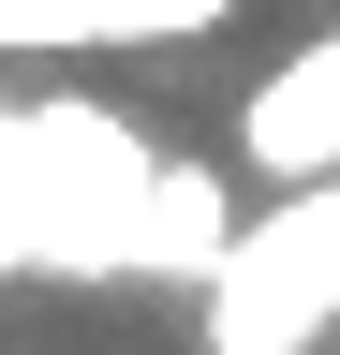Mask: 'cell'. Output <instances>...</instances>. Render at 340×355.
I'll list each match as a JSON object with an SVG mask.
<instances>
[{"label":"cell","instance_id":"obj_1","mask_svg":"<svg viewBox=\"0 0 340 355\" xmlns=\"http://www.w3.org/2000/svg\"><path fill=\"white\" fill-rule=\"evenodd\" d=\"M163 148L104 104H15V207H30V266L45 282H134V207H148Z\"/></svg>","mask_w":340,"mask_h":355},{"label":"cell","instance_id":"obj_2","mask_svg":"<svg viewBox=\"0 0 340 355\" xmlns=\"http://www.w3.org/2000/svg\"><path fill=\"white\" fill-rule=\"evenodd\" d=\"M193 326H207V355H325V326H340V163L237 222Z\"/></svg>","mask_w":340,"mask_h":355},{"label":"cell","instance_id":"obj_3","mask_svg":"<svg viewBox=\"0 0 340 355\" xmlns=\"http://www.w3.org/2000/svg\"><path fill=\"white\" fill-rule=\"evenodd\" d=\"M237 163L267 178V193H296V178L340 163V30H311L281 74H251V104H237Z\"/></svg>","mask_w":340,"mask_h":355},{"label":"cell","instance_id":"obj_4","mask_svg":"<svg viewBox=\"0 0 340 355\" xmlns=\"http://www.w3.org/2000/svg\"><path fill=\"white\" fill-rule=\"evenodd\" d=\"M237 0H0V60H104V44H193Z\"/></svg>","mask_w":340,"mask_h":355},{"label":"cell","instance_id":"obj_5","mask_svg":"<svg viewBox=\"0 0 340 355\" xmlns=\"http://www.w3.org/2000/svg\"><path fill=\"white\" fill-rule=\"evenodd\" d=\"M237 193H222V163H178L163 148V178H148V207H134V282H178V296H207V266L237 252Z\"/></svg>","mask_w":340,"mask_h":355},{"label":"cell","instance_id":"obj_6","mask_svg":"<svg viewBox=\"0 0 340 355\" xmlns=\"http://www.w3.org/2000/svg\"><path fill=\"white\" fill-rule=\"evenodd\" d=\"M30 266V207H15V104H0V282Z\"/></svg>","mask_w":340,"mask_h":355},{"label":"cell","instance_id":"obj_7","mask_svg":"<svg viewBox=\"0 0 340 355\" xmlns=\"http://www.w3.org/2000/svg\"><path fill=\"white\" fill-rule=\"evenodd\" d=\"M325 355H340V326H325Z\"/></svg>","mask_w":340,"mask_h":355}]
</instances>
